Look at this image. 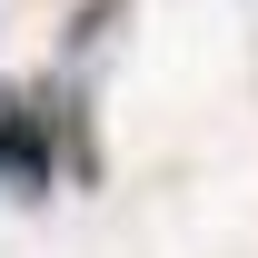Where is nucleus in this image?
<instances>
[{
  "label": "nucleus",
  "mask_w": 258,
  "mask_h": 258,
  "mask_svg": "<svg viewBox=\"0 0 258 258\" xmlns=\"http://www.w3.org/2000/svg\"><path fill=\"white\" fill-rule=\"evenodd\" d=\"M129 0H90V10H80V20H70V50H99V40H109V20H119Z\"/></svg>",
  "instance_id": "nucleus-2"
},
{
  "label": "nucleus",
  "mask_w": 258,
  "mask_h": 258,
  "mask_svg": "<svg viewBox=\"0 0 258 258\" xmlns=\"http://www.w3.org/2000/svg\"><path fill=\"white\" fill-rule=\"evenodd\" d=\"M60 179V99L50 90H10L0 99V189L40 199Z\"/></svg>",
  "instance_id": "nucleus-1"
}]
</instances>
